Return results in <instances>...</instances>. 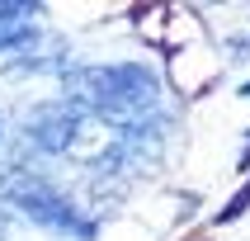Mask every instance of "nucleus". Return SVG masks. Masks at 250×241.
I'll list each match as a JSON object with an SVG mask.
<instances>
[{
    "label": "nucleus",
    "mask_w": 250,
    "mask_h": 241,
    "mask_svg": "<svg viewBox=\"0 0 250 241\" xmlns=\"http://www.w3.org/2000/svg\"><path fill=\"white\" fill-rule=\"evenodd\" d=\"M71 109L109 118V123H146L161 118L166 85L146 62H76L62 71V95Z\"/></svg>",
    "instance_id": "obj_1"
},
{
    "label": "nucleus",
    "mask_w": 250,
    "mask_h": 241,
    "mask_svg": "<svg viewBox=\"0 0 250 241\" xmlns=\"http://www.w3.org/2000/svg\"><path fill=\"white\" fill-rule=\"evenodd\" d=\"M0 208L62 241H95L99 232L90 208L71 189H62L38 166H19V161H0Z\"/></svg>",
    "instance_id": "obj_2"
},
{
    "label": "nucleus",
    "mask_w": 250,
    "mask_h": 241,
    "mask_svg": "<svg viewBox=\"0 0 250 241\" xmlns=\"http://www.w3.org/2000/svg\"><path fill=\"white\" fill-rule=\"evenodd\" d=\"M38 14L42 5H33V0H0V57H10L38 28Z\"/></svg>",
    "instance_id": "obj_3"
},
{
    "label": "nucleus",
    "mask_w": 250,
    "mask_h": 241,
    "mask_svg": "<svg viewBox=\"0 0 250 241\" xmlns=\"http://www.w3.org/2000/svg\"><path fill=\"white\" fill-rule=\"evenodd\" d=\"M10 227H14V213L0 208V241H10Z\"/></svg>",
    "instance_id": "obj_4"
},
{
    "label": "nucleus",
    "mask_w": 250,
    "mask_h": 241,
    "mask_svg": "<svg viewBox=\"0 0 250 241\" xmlns=\"http://www.w3.org/2000/svg\"><path fill=\"white\" fill-rule=\"evenodd\" d=\"M5 137H10V113L0 109V147H5Z\"/></svg>",
    "instance_id": "obj_5"
}]
</instances>
